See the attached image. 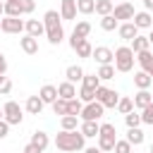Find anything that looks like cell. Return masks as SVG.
I'll use <instances>...</instances> for the list:
<instances>
[{
    "instance_id": "obj_1",
    "label": "cell",
    "mask_w": 153,
    "mask_h": 153,
    "mask_svg": "<svg viewBox=\"0 0 153 153\" xmlns=\"http://www.w3.org/2000/svg\"><path fill=\"white\" fill-rule=\"evenodd\" d=\"M55 148L57 151H65V153H72V151H84L86 148V136L79 131V129H62L57 136H55Z\"/></svg>"
},
{
    "instance_id": "obj_2",
    "label": "cell",
    "mask_w": 153,
    "mask_h": 153,
    "mask_svg": "<svg viewBox=\"0 0 153 153\" xmlns=\"http://www.w3.org/2000/svg\"><path fill=\"white\" fill-rule=\"evenodd\" d=\"M43 26H45V36L50 45H60L65 38V29H62V17L57 14V10H48L43 14Z\"/></svg>"
},
{
    "instance_id": "obj_3",
    "label": "cell",
    "mask_w": 153,
    "mask_h": 153,
    "mask_svg": "<svg viewBox=\"0 0 153 153\" xmlns=\"http://www.w3.org/2000/svg\"><path fill=\"white\" fill-rule=\"evenodd\" d=\"M112 55H115V57H112L115 72H131V69H134V60H136V55H134V50H131L129 45H120V48H115Z\"/></svg>"
},
{
    "instance_id": "obj_4",
    "label": "cell",
    "mask_w": 153,
    "mask_h": 153,
    "mask_svg": "<svg viewBox=\"0 0 153 153\" xmlns=\"http://www.w3.org/2000/svg\"><path fill=\"white\" fill-rule=\"evenodd\" d=\"M98 148L103 151V153H108V151H112V146H115V141H117V129H115V124H110V122H103L100 124V129H98Z\"/></svg>"
},
{
    "instance_id": "obj_5",
    "label": "cell",
    "mask_w": 153,
    "mask_h": 153,
    "mask_svg": "<svg viewBox=\"0 0 153 153\" xmlns=\"http://www.w3.org/2000/svg\"><path fill=\"white\" fill-rule=\"evenodd\" d=\"M2 120L12 127V124H22L24 122V112H22V105L17 100H7L2 105Z\"/></svg>"
},
{
    "instance_id": "obj_6",
    "label": "cell",
    "mask_w": 153,
    "mask_h": 153,
    "mask_svg": "<svg viewBox=\"0 0 153 153\" xmlns=\"http://www.w3.org/2000/svg\"><path fill=\"white\" fill-rule=\"evenodd\" d=\"M96 100H98V103H103V108H117V100H120V93L100 84V86L96 88Z\"/></svg>"
},
{
    "instance_id": "obj_7",
    "label": "cell",
    "mask_w": 153,
    "mask_h": 153,
    "mask_svg": "<svg viewBox=\"0 0 153 153\" xmlns=\"http://www.w3.org/2000/svg\"><path fill=\"white\" fill-rule=\"evenodd\" d=\"M103 112H105V108H103V103H98V100H91V103H86L84 108H81V112H79V117L81 120H100L103 117Z\"/></svg>"
},
{
    "instance_id": "obj_8",
    "label": "cell",
    "mask_w": 153,
    "mask_h": 153,
    "mask_svg": "<svg viewBox=\"0 0 153 153\" xmlns=\"http://www.w3.org/2000/svg\"><path fill=\"white\" fill-rule=\"evenodd\" d=\"M134 14H136V12H134V5H131V2H120V5L112 7V17H115L120 24H122V22H131Z\"/></svg>"
},
{
    "instance_id": "obj_9",
    "label": "cell",
    "mask_w": 153,
    "mask_h": 153,
    "mask_svg": "<svg viewBox=\"0 0 153 153\" xmlns=\"http://www.w3.org/2000/svg\"><path fill=\"white\" fill-rule=\"evenodd\" d=\"M0 31H5V33H22L24 31V22L19 17H2L0 19Z\"/></svg>"
},
{
    "instance_id": "obj_10",
    "label": "cell",
    "mask_w": 153,
    "mask_h": 153,
    "mask_svg": "<svg viewBox=\"0 0 153 153\" xmlns=\"http://www.w3.org/2000/svg\"><path fill=\"white\" fill-rule=\"evenodd\" d=\"M91 57L98 62V65H112V50L110 48H105V45H96L93 48V53H91Z\"/></svg>"
},
{
    "instance_id": "obj_11",
    "label": "cell",
    "mask_w": 153,
    "mask_h": 153,
    "mask_svg": "<svg viewBox=\"0 0 153 153\" xmlns=\"http://www.w3.org/2000/svg\"><path fill=\"white\" fill-rule=\"evenodd\" d=\"M60 17L62 19H76V0H62L60 2Z\"/></svg>"
},
{
    "instance_id": "obj_12",
    "label": "cell",
    "mask_w": 153,
    "mask_h": 153,
    "mask_svg": "<svg viewBox=\"0 0 153 153\" xmlns=\"http://www.w3.org/2000/svg\"><path fill=\"white\" fill-rule=\"evenodd\" d=\"M131 22H134V26H136V29H151V26H153V17H151V12H148V10L136 12Z\"/></svg>"
},
{
    "instance_id": "obj_13",
    "label": "cell",
    "mask_w": 153,
    "mask_h": 153,
    "mask_svg": "<svg viewBox=\"0 0 153 153\" xmlns=\"http://www.w3.org/2000/svg\"><path fill=\"white\" fill-rule=\"evenodd\" d=\"M117 33H120L122 41H131V38L139 33V29L134 26V22H122V24L117 26Z\"/></svg>"
},
{
    "instance_id": "obj_14",
    "label": "cell",
    "mask_w": 153,
    "mask_h": 153,
    "mask_svg": "<svg viewBox=\"0 0 153 153\" xmlns=\"http://www.w3.org/2000/svg\"><path fill=\"white\" fill-rule=\"evenodd\" d=\"M19 45H22V50L26 53V55H36L38 53V38H33V36H22L19 38Z\"/></svg>"
},
{
    "instance_id": "obj_15",
    "label": "cell",
    "mask_w": 153,
    "mask_h": 153,
    "mask_svg": "<svg viewBox=\"0 0 153 153\" xmlns=\"http://www.w3.org/2000/svg\"><path fill=\"white\" fill-rule=\"evenodd\" d=\"M24 31H26L29 36L38 38L41 33H45V26H43V22H38V19H29V22H24Z\"/></svg>"
},
{
    "instance_id": "obj_16",
    "label": "cell",
    "mask_w": 153,
    "mask_h": 153,
    "mask_svg": "<svg viewBox=\"0 0 153 153\" xmlns=\"http://www.w3.org/2000/svg\"><path fill=\"white\" fill-rule=\"evenodd\" d=\"M57 96L60 98H65V100H72V98H76V88H74V84L72 81H62V84H57Z\"/></svg>"
},
{
    "instance_id": "obj_17",
    "label": "cell",
    "mask_w": 153,
    "mask_h": 153,
    "mask_svg": "<svg viewBox=\"0 0 153 153\" xmlns=\"http://www.w3.org/2000/svg\"><path fill=\"white\" fill-rule=\"evenodd\" d=\"M98 129H100V124H98L96 120H84V122H81V127H79V131H81L86 139L98 136Z\"/></svg>"
},
{
    "instance_id": "obj_18",
    "label": "cell",
    "mask_w": 153,
    "mask_h": 153,
    "mask_svg": "<svg viewBox=\"0 0 153 153\" xmlns=\"http://www.w3.org/2000/svg\"><path fill=\"white\" fill-rule=\"evenodd\" d=\"M43 100H41V96H29L26 98V112L29 115H41L43 112Z\"/></svg>"
},
{
    "instance_id": "obj_19",
    "label": "cell",
    "mask_w": 153,
    "mask_h": 153,
    "mask_svg": "<svg viewBox=\"0 0 153 153\" xmlns=\"http://www.w3.org/2000/svg\"><path fill=\"white\" fill-rule=\"evenodd\" d=\"M136 55V62L141 65L143 72H151L153 69V53L151 50H141V53H134Z\"/></svg>"
},
{
    "instance_id": "obj_20",
    "label": "cell",
    "mask_w": 153,
    "mask_h": 153,
    "mask_svg": "<svg viewBox=\"0 0 153 153\" xmlns=\"http://www.w3.org/2000/svg\"><path fill=\"white\" fill-rule=\"evenodd\" d=\"M38 96H41L43 103H53V100L57 98V86H53V84H43L41 91H38Z\"/></svg>"
},
{
    "instance_id": "obj_21",
    "label": "cell",
    "mask_w": 153,
    "mask_h": 153,
    "mask_svg": "<svg viewBox=\"0 0 153 153\" xmlns=\"http://www.w3.org/2000/svg\"><path fill=\"white\" fill-rule=\"evenodd\" d=\"M129 43H131L129 48H131L134 53H141V50H148V48H151V43H148V36H141V33H136V36H134Z\"/></svg>"
},
{
    "instance_id": "obj_22",
    "label": "cell",
    "mask_w": 153,
    "mask_h": 153,
    "mask_svg": "<svg viewBox=\"0 0 153 153\" xmlns=\"http://www.w3.org/2000/svg\"><path fill=\"white\" fill-rule=\"evenodd\" d=\"M84 69L79 67V65H69L67 69H65V76H67V81H72V84H76V81H81L84 79Z\"/></svg>"
},
{
    "instance_id": "obj_23",
    "label": "cell",
    "mask_w": 153,
    "mask_h": 153,
    "mask_svg": "<svg viewBox=\"0 0 153 153\" xmlns=\"http://www.w3.org/2000/svg\"><path fill=\"white\" fill-rule=\"evenodd\" d=\"M131 100H134V108H139V110H141V108H146V105L151 103V91H148V88H139V91H136V96H134Z\"/></svg>"
},
{
    "instance_id": "obj_24",
    "label": "cell",
    "mask_w": 153,
    "mask_h": 153,
    "mask_svg": "<svg viewBox=\"0 0 153 153\" xmlns=\"http://www.w3.org/2000/svg\"><path fill=\"white\" fill-rule=\"evenodd\" d=\"M72 50H74L79 57H91V53H93V45L88 43V38H81V41H79V43L72 48Z\"/></svg>"
},
{
    "instance_id": "obj_25",
    "label": "cell",
    "mask_w": 153,
    "mask_h": 153,
    "mask_svg": "<svg viewBox=\"0 0 153 153\" xmlns=\"http://www.w3.org/2000/svg\"><path fill=\"white\" fill-rule=\"evenodd\" d=\"M151 84H153V79H151V74H148V72H143V69H141V72H136V74H134V86H136V88H148Z\"/></svg>"
},
{
    "instance_id": "obj_26",
    "label": "cell",
    "mask_w": 153,
    "mask_h": 153,
    "mask_svg": "<svg viewBox=\"0 0 153 153\" xmlns=\"http://www.w3.org/2000/svg\"><path fill=\"white\" fill-rule=\"evenodd\" d=\"M131 146H141L143 143V131L139 129V127H129V131H127V136H124Z\"/></svg>"
},
{
    "instance_id": "obj_27",
    "label": "cell",
    "mask_w": 153,
    "mask_h": 153,
    "mask_svg": "<svg viewBox=\"0 0 153 153\" xmlns=\"http://www.w3.org/2000/svg\"><path fill=\"white\" fill-rule=\"evenodd\" d=\"M112 7H115V2H112V0H96L93 12H96V14H100V17H105V14H112Z\"/></svg>"
},
{
    "instance_id": "obj_28",
    "label": "cell",
    "mask_w": 153,
    "mask_h": 153,
    "mask_svg": "<svg viewBox=\"0 0 153 153\" xmlns=\"http://www.w3.org/2000/svg\"><path fill=\"white\" fill-rule=\"evenodd\" d=\"M22 14V2L19 0H5V17H19Z\"/></svg>"
},
{
    "instance_id": "obj_29",
    "label": "cell",
    "mask_w": 153,
    "mask_h": 153,
    "mask_svg": "<svg viewBox=\"0 0 153 153\" xmlns=\"http://www.w3.org/2000/svg\"><path fill=\"white\" fill-rule=\"evenodd\" d=\"M60 127L67 129V131L79 129V117H76V115H62V117H60Z\"/></svg>"
},
{
    "instance_id": "obj_30",
    "label": "cell",
    "mask_w": 153,
    "mask_h": 153,
    "mask_svg": "<svg viewBox=\"0 0 153 153\" xmlns=\"http://www.w3.org/2000/svg\"><path fill=\"white\" fill-rule=\"evenodd\" d=\"M31 143H33V146H38L41 151H45V148H48V143H50V139H48V134H45V131H33V134H31Z\"/></svg>"
},
{
    "instance_id": "obj_31",
    "label": "cell",
    "mask_w": 153,
    "mask_h": 153,
    "mask_svg": "<svg viewBox=\"0 0 153 153\" xmlns=\"http://www.w3.org/2000/svg\"><path fill=\"white\" fill-rule=\"evenodd\" d=\"M91 33V24L86 22V19H81V22H76V26H74V31H72V36H76V38H86Z\"/></svg>"
},
{
    "instance_id": "obj_32",
    "label": "cell",
    "mask_w": 153,
    "mask_h": 153,
    "mask_svg": "<svg viewBox=\"0 0 153 153\" xmlns=\"http://www.w3.org/2000/svg\"><path fill=\"white\" fill-rule=\"evenodd\" d=\"M131 110H134V100L127 98V96H120V100H117V112H120V115H127V112H131Z\"/></svg>"
},
{
    "instance_id": "obj_33",
    "label": "cell",
    "mask_w": 153,
    "mask_h": 153,
    "mask_svg": "<svg viewBox=\"0 0 153 153\" xmlns=\"http://www.w3.org/2000/svg\"><path fill=\"white\" fill-rule=\"evenodd\" d=\"M120 26V22L112 17V14H105V17H100V29L103 31H115Z\"/></svg>"
},
{
    "instance_id": "obj_34",
    "label": "cell",
    "mask_w": 153,
    "mask_h": 153,
    "mask_svg": "<svg viewBox=\"0 0 153 153\" xmlns=\"http://www.w3.org/2000/svg\"><path fill=\"white\" fill-rule=\"evenodd\" d=\"M96 74H98L100 81H110V79L115 76V65H100V69H98Z\"/></svg>"
},
{
    "instance_id": "obj_35",
    "label": "cell",
    "mask_w": 153,
    "mask_h": 153,
    "mask_svg": "<svg viewBox=\"0 0 153 153\" xmlns=\"http://www.w3.org/2000/svg\"><path fill=\"white\" fill-rule=\"evenodd\" d=\"M81 86H84V88H91V91H96V88L100 86V79H98V74H84V79H81Z\"/></svg>"
},
{
    "instance_id": "obj_36",
    "label": "cell",
    "mask_w": 153,
    "mask_h": 153,
    "mask_svg": "<svg viewBox=\"0 0 153 153\" xmlns=\"http://www.w3.org/2000/svg\"><path fill=\"white\" fill-rule=\"evenodd\" d=\"M96 0H76V12L79 14H93Z\"/></svg>"
},
{
    "instance_id": "obj_37",
    "label": "cell",
    "mask_w": 153,
    "mask_h": 153,
    "mask_svg": "<svg viewBox=\"0 0 153 153\" xmlns=\"http://www.w3.org/2000/svg\"><path fill=\"white\" fill-rule=\"evenodd\" d=\"M50 105H53V112H55V115H60V117H62V115H67V100H65V98H60V96H57Z\"/></svg>"
},
{
    "instance_id": "obj_38",
    "label": "cell",
    "mask_w": 153,
    "mask_h": 153,
    "mask_svg": "<svg viewBox=\"0 0 153 153\" xmlns=\"http://www.w3.org/2000/svg\"><path fill=\"white\" fill-rule=\"evenodd\" d=\"M81 108H84V103H81L79 98H72V100H67V115H76V117H79Z\"/></svg>"
},
{
    "instance_id": "obj_39",
    "label": "cell",
    "mask_w": 153,
    "mask_h": 153,
    "mask_svg": "<svg viewBox=\"0 0 153 153\" xmlns=\"http://www.w3.org/2000/svg\"><path fill=\"white\" fill-rule=\"evenodd\" d=\"M141 122L143 124H151L153 127V100L146 105V108H141Z\"/></svg>"
},
{
    "instance_id": "obj_40",
    "label": "cell",
    "mask_w": 153,
    "mask_h": 153,
    "mask_svg": "<svg viewBox=\"0 0 153 153\" xmlns=\"http://www.w3.org/2000/svg\"><path fill=\"white\" fill-rule=\"evenodd\" d=\"M112 151H115V153H131V143H129L127 139H117L115 146H112Z\"/></svg>"
},
{
    "instance_id": "obj_41",
    "label": "cell",
    "mask_w": 153,
    "mask_h": 153,
    "mask_svg": "<svg viewBox=\"0 0 153 153\" xmlns=\"http://www.w3.org/2000/svg\"><path fill=\"white\" fill-rule=\"evenodd\" d=\"M79 100H81V103H91V100H96V91L81 86V91H79Z\"/></svg>"
},
{
    "instance_id": "obj_42",
    "label": "cell",
    "mask_w": 153,
    "mask_h": 153,
    "mask_svg": "<svg viewBox=\"0 0 153 153\" xmlns=\"http://www.w3.org/2000/svg\"><path fill=\"white\" fill-rule=\"evenodd\" d=\"M124 122H127V127H139V124H141V115H136V112L131 110V112L124 115Z\"/></svg>"
},
{
    "instance_id": "obj_43",
    "label": "cell",
    "mask_w": 153,
    "mask_h": 153,
    "mask_svg": "<svg viewBox=\"0 0 153 153\" xmlns=\"http://www.w3.org/2000/svg\"><path fill=\"white\" fill-rule=\"evenodd\" d=\"M10 91H12V81H10V76L0 74V96H7Z\"/></svg>"
},
{
    "instance_id": "obj_44",
    "label": "cell",
    "mask_w": 153,
    "mask_h": 153,
    "mask_svg": "<svg viewBox=\"0 0 153 153\" xmlns=\"http://www.w3.org/2000/svg\"><path fill=\"white\" fill-rule=\"evenodd\" d=\"M22 2V14H31L36 10V0H19Z\"/></svg>"
},
{
    "instance_id": "obj_45",
    "label": "cell",
    "mask_w": 153,
    "mask_h": 153,
    "mask_svg": "<svg viewBox=\"0 0 153 153\" xmlns=\"http://www.w3.org/2000/svg\"><path fill=\"white\" fill-rule=\"evenodd\" d=\"M22 153H43V151H41V148H38V146H33V143H31V141H29V143H26V146H24V151H22Z\"/></svg>"
},
{
    "instance_id": "obj_46",
    "label": "cell",
    "mask_w": 153,
    "mask_h": 153,
    "mask_svg": "<svg viewBox=\"0 0 153 153\" xmlns=\"http://www.w3.org/2000/svg\"><path fill=\"white\" fill-rule=\"evenodd\" d=\"M7 134H10V124H7L5 120H0V139H5Z\"/></svg>"
},
{
    "instance_id": "obj_47",
    "label": "cell",
    "mask_w": 153,
    "mask_h": 153,
    "mask_svg": "<svg viewBox=\"0 0 153 153\" xmlns=\"http://www.w3.org/2000/svg\"><path fill=\"white\" fill-rule=\"evenodd\" d=\"M7 72V60H5V55L0 53V74H5Z\"/></svg>"
},
{
    "instance_id": "obj_48",
    "label": "cell",
    "mask_w": 153,
    "mask_h": 153,
    "mask_svg": "<svg viewBox=\"0 0 153 153\" xmlns=\"http://www.w3.org/2000/svg\"><path fill=\"white\" fill-rule=\"evenodd\" d=\"M143 7L151 12V10H153V0H143Z\"/></svg>"
},
{
    "instance_id": "obj_49",
    "label": "cell",
    "mask_w": 153,
    "mask_h": 153,
    "mask_svg": "<svg viewBox=\"0 0 153 153\" xmlns=\"http://www.w3.org/2000/svg\"><path fill=\"white\" fill-rule=\"evenodd\" d=\"M84 153H103V151L96 146V148H84Z\"/></svg>"
},
{
    "instance_id": "obj_50",
    "label": "cell",
    "mask_w": 153,
    "mask_h": 153,
    "mask_svg": "<svg viewBox=\"0 0 153 153\" xmlns=\"http://www.w3.org/2000/svg\"><path fill=\"white\" fill-rule=\"evenodd\" d=\"M2 14H5V2L0 0V17H2Z\"/></svg>"
},
{
    "instance_id": "obj_51",
    "label": "cell",
    "mask_w": 153,
    "mask_h": 153,
    "mask_svg": "<svg viewBox=\"0 0 153 153\" xmlns=\"http://www.w3.org/2000/svg\"><path fill=\"white\" fill-rule=\"evenodd\" d=\"M148 43L153 45V26H151V33H148Z\"/></svg>"
},
{
    "instance_id": "obj_52",
    "label": "cell",
    "mask_w": 153,
    "mask_h": 153,
    "mask_svg": "<svg viewBox=\"0 0 153 153\" xmlns=\"http://www.w3.org/2000/svg\"><path fill=\"white\" fill-rule=\"evenodd\" d=\"M148 74H151V79H153V69H151V72H148Z\"/></svg>"
},
{
    "instance_id": "obj_53",
    "label": "cell",
    "mask_w": 153,
    "mask_h": 153,
    "mask_svg": "<svg viewBox=\"0 0 153 153\" xmlns=\"http://www.w3.org/2000/svg\"><path fill=\"white\" fill-rule=\"evenodd\" d=\"M0 120H2V108H0Z\"/></svg>"
},
{
    "instance_id": "obj_54",
    "label": "cell",
    "mask_w": 153,
    "mask_h": 153,
    "mask_svg": "<svg viewBox=\"0 0 153 153\" xmlns=\"http://www.w3.org/2000/svg\"><path fill=\"white\" fill-rule=\"evenodd\" d=\"M151 153H153V143H151Z\"/></svg>"
},
{
    "instance_id": "obj_55",
    "label": "cell",
    "mask_w": 153,
    "mask_h": 153,
    "mask_svg": "<svg viewBox=\"0 0 153 153\" xmlns=\"http://www.w3.org/2000/svg\"><path fill=\"white\" fill-rule=\"evenodd\" d=\"M151 100H153V93H151Z\"/></svg>"
},
{
    "instance_id": "obj_56",
    "label": "cell",
    "mask_w": 153,
    "mask_h": 153,
    "mask_svg": "<svg viewBox=\"0 0 153 153\" xmlns=\"http://www.w3.org/2000/svg\"><path fill=\"white\" fill-rule=\"evenodd\" d=\"M60 153H65V151H60Z\"/></svg>"
}]
</instances>
